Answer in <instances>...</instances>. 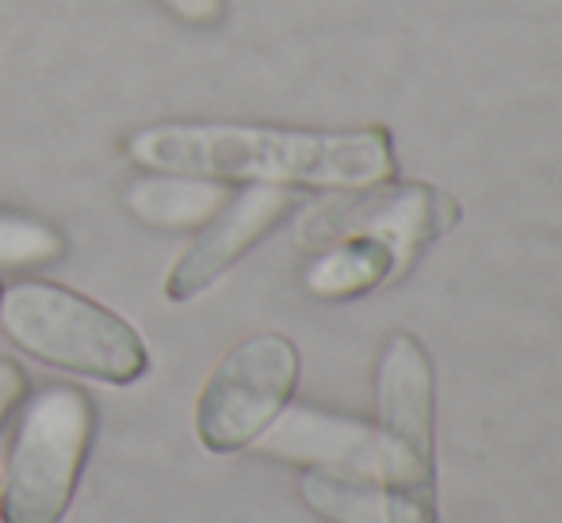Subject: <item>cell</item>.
<instances>
[{"label": "cell", "instance_id": "cell-2", "mask_svg": "<svg viewBox=\"0 0 562 523\" xmlns=\"http://www.w3.org/2000/svg\"><path fill=\"white\" fill-rule=\"evenodd\" d=\"M0 329L20 352L108 386H131L149 371L146 340L126 317L50 280L0 291Z\"/></svg>", "mask_w": 562, "mask_h": 523}, {"label": "cell", "instance_id": "cell-9", "mask_svg": "<svg viewBox=\"0 0 562 523\" xmlns=\"http://www.w3.org/2000/svg\"><path fill=\"white\" fill-rule=\"evenodd\" d=\"M394 252L379 241H340L306 272V287L322 298H348L391 275Z\"/></svg>", "mask_w": 562, "mask_h": 523}, {"label": "cell", "instance_id": "cell-4", "mask_svg": "<svg viewBox=\"0 0 562 523\" xmlns=\"http://www.w3.org/2000/svg\"><path fill=\"white\" fill-rule=\"evenodd\" d=\"M299 386V348L283 332H257L229 348L195 401V435L211 455L257 443Z\"/></svg>", "mask_w": 562, "mask_h": 523}, {"label": "cell", "instance_id": "cell-5", "mask_svg": "<svg viewBox=\"0 0 562 523\" xmlns=\"http://www.w3.org/2000/svg\"><path fill=\"white\" fill-rule=\"evenodd\" d=\"M386 493L432 523V367L409 332L391 337L379 363Z\"/></svg>", "mask_w": 562, "mask_h": 523}, {"label": "cell", "instance_id": "cell-1", "mask_svg": "<svg viewBox=\"0 0 562 523\" xmlns=\"http://www.w3.org/2000/svg\"><path fill=\"white\" fill-rule=\"evenodd\" d=\"M123 154L142 172L223 184L368 187L394 177L391 134L383 126L291 130L257 123H149L126 134Z\"/></svg>", "mask_w": 562, "mask_h": 523}, {"label": "cell", "instance_id": "cell-3", "mask_svg": "<svg viewBox=\"0 0 562 523\" xmlns=\"http://www.w3.org/2000/svg\"><path fill=\"white\" fill-rule=\"evenodd\" d=\"M97 435V406L74 383L23 401L0 481V523H61Z\"/></svg>", "mask_w": 562, "mask_h": 523}, {"label": "cell", "instance_id": "cell-12", "mask_svg": "<svg viewBox=\"0 0 562 523\" xmlns=\"http://www.w3.org/2000/svg\"><path fill=\"white\" fill-rule=\"evenodd\" d=\"M23 398H27V375H23V367L12 360H0V428L20 409Z\"/></svg>", "mask_w": 562, "mask_h": 523}, {"label": "cell", "instance_id": "cell-10", "mask_svg": "<svg viewBox=\"0 0 562 523\" xmlns=\"http://www.w3.org/2000/svg\"><path fill=\"white\" fill-rule=\"evenodd\" d=\"M61 252H66V237L58 229H50L38 218H27V214L0 211V264L38 268L54 264Z\"/></svg>", "mask_w": 562, "mask_h": 523}, {"label": "cell", "instance_id": "cell-11", "mask_svg": "<svg viewBox=\"0 0 562 523\" xmlns=\"http://www.w3.org/2000/svg\"><path fill=\"white\" fill-rule=\"evenodd\" d=\"M165 8L188 27H215L226 12V0H165Z\"/></svg>", "mask_w": 562, "mask_h": 523}, {"label": "cell", "instance_id": "cell-6", "mask_svg": "<svg viewBox=\"0 0 562 523\" xmlns=\"http://www.w3.org/2000/svg\"><path fill=\"white\" fill-rule=\"evenodd\" d=\"M456 200L425 184L379 187L368 195L318 203L299 218V245L326 249L340 241H379L394 252V264H409L429 241L456 226Z\"/></svg>", "mask_w": 562, "mask_h": 523}, {"label": "cell", "instance_id": "cell-8", "mask_svg": "<svg viewBox=\"0 0 562 523\" xmlns=\"http://www.w3.org/2000/svg\"><path fill=\"white\" fill-rule=\"evenodd\" d=\"M229 200L223 180L146 172L126 187V211L154 229H195Z\"/></svg>", "mask_w": 562, "mask_h": 523}, {"label": "cell", "instance_id": "cell-7", "mask_svg": "<svg viewBox=\"0 0 562 523\" xmlns=\"http://www.w3.org/2000/svg\"><path fill=\"white\" fill-rule=\"evenodd\" d=\"M291 192L280 184H249L211 214L192 237L177 264L165 275L169 303H192L218 280L291 211Z\"/></svg>", "mask_w": 562, "mask_h": 523}]
</instances>
